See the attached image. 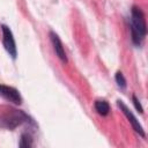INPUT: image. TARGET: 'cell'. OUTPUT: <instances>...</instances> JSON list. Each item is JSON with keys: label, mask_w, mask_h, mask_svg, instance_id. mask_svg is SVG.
<instances>
[{"label": "cell", "mask_w": 148, "mask_h": 148, "mask_svg": "<svg viewBox=\"0 0 148 148\" xmlns=\"http://www.w3.org/2000/svg\"><path fill=\"white\" fill-rule=\"evenodd\" d=\"M130 30H131L132 42L138 46L141 45V43L145 39L146 34H147V25H146L145 14L136 6H133L132 10H131Z\"/></svg>", "instance_id": "6da1fadb"}, {"label": "cell", "mask_w": 148, "mask_h": 148, "mask_svg": "<svg viewBox=\"0 0 148 148\" xmlns=\"http://www.w3.org/2000/svg\"><path fill=\"white\" fill-rule=\"evenodd\" d=\"M0 96H2L5 99H7L14 104L20 105L22 103V97H21L18 90L13 87H9V86L0 84Z\"/></svg>", "instance_id": "5b68a950"}, {"label": "cell", "mask_w": 148, "mask_h": 148, "mask_svg": "<svg viewBox=\"0 0 148 148\" xmlns=\"http://www.w3.org/2000/svg\"><path fill=\"white\" fill-rule=\"evenodd\" d=\"M18 146L22 148H29L32 146V138L29 133H22L21 134V139L18 142Z\"/></svg>", "instance_id": "ba28073f"}, {"label": "cell", "mask_w": 148, "mask_h": 148, "mask_svg": "<svg viewBox=\"0 0 148 148\" xmlns=\"http://www.w3.org/2000/svg\"><path fill=\"white\" fill-rule=\"evenodd\" d=\"M27 121H31V120L29 116L21 110L6 108L5 111L0 114V127H3V128L14 130L18 125Z\"/></svg>", "instance_id": "7a4b0ae2"}, {"label": "cell", "mask_w": 148, "mask_h": 148, "mask_svg": "<svg viewBox=\"0 0 148 148\" xmlns=\"http://www.w3.org/2000/svg\"><path fill=\"white\" fill-rule=\"evenodd\" d=\"M1 31H2V45L5 50L9 53V56L13 59H16L17 51H16V44H15V39L12 30L7 25L1 24Z\"/></svg>", "instance_id": "3957f363"}, {"label": "cell", "mask_w": 148, "mask_h": 148, "mask_svg": "<svg viewBox=\"0 0 148 148\" xmlns=\"http://www.w3.org/2000/svg\"><path fill=\"white\" fill-rule=\"evenodd\" d=\"M132 99H133V104H134L135 109H136L140 113H143V109H142V106H141V104H140V101L136 98V96H135V95H133V96H132Z\"/></svg>", "instance_id": "30bf717a"}, {"label": "cell", "mask_w": 148, "mask_h": 148, "mask_svg": "<svg viewBox=\"0 0 148 148\" xmlns=\"http://www.w3.org/2000/svg\"><path fill=\"white\" fill-rule=\"evenodd\" d=\"M117 104H118V106L120 108V110L123 111V113L126 116V118L130 120V123H131V125H132V127L134 128V131L136 132V133H139L142 138H145L146 136V134H145V131H143V128H142V126L140 125V123H139V120L135 118V116L132 113V111L124 104V102L123 101H120V99H118L117 101Z\"/></svg>", "instance_id": "277c9868"}, {"label": "cell", "mask_w": 148, "mask_h": 148, "mask_svg": "<svg viewBox=\"0 0 148 148\" xmlns=\"http://www.w3.org/2000/svg\"><path fill=\"white\" fill-rule=\"evenodd\" d=\"M50 39H51V43L53 45V50L56 52V54L58 56V58L62 61V62H67V57H66V52H65V49L62 46V43L60 40V38L58 37V35L53 31H50Z\"/></svg>", "instance_id": "8992f818"}, {"label": "cell", "mask_w": 148, "mask_h": 148, "mask_svg": "<svg viewBox=\"0 0 148 148\" xmlns=\"http://www.w3.org/2000/svg\"><path fill=\"white\" fill-rule=\"evenodd\" d=\"M94 106H95V110L97 111V113L103 116V117L108 116L110 113V105L105 99H97L95 102Z\"/></svg>", "instance_id": "52a82bcc"}, {"label": "cell", "mask_w": 148, "mask_h": 148, "mask_svg": "<svg viewBox=\"0 0 148 148\" xmlns=\"http://www.w3.org/2000/svg\"><path fill=\"white\" fill-rule=\"evenodd\" d=\"M114 79H116V82H117V84H118L119 88H121V89H125L126 88V80H125V77H124V75H123L121 72H117Z\"/></svg>", "instance_id": "9c48e42d"}]
</instances>
